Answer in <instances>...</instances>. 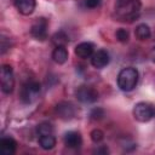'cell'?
<instances>
[{
  "instance_id": "1",
  "label": "cell",
  "mask_w": 155,
  "mask_h": 155,
  "mask_svg": "<svg viewBox=\"0 0 155 155\" xmlns=\"http://www.w3.org/2000/svg\"><path fill=\"white\" fill-rule=\"evenodd\" d=\"M140 0H119L115 5V16L121 22H133L140 15Z\"/></svg>"
},
{
  "instance_id": "2",
  "label": "cell",
  "mask_w": 155,
  "mask_h": 155,
  "mask_svg": "<svg viewBox=\"0 0 155 155\" xmlns=\"http://www.w3.org/2000/svg\"><path fill=\"white\" fill-rule=\"evenodd\" d=\"M138 79H139L138 70L133 67H127V68H124L122 70H120L116 81H117V86L121 91L130 92L137 86Z\"/></svg>"
},
{
  "instance_id": "3",
  "label": "cell",
  "mask_w": 155,
  "mask_h": 155,
  "mask_svg": "<svg viewBox=\"0 0 155 155\" xmlns=\"http://www.w3.org/2000/svg\"><path fill=\"white\" fill-rule=\"evenodd\" d=\"M41 91V85L36 80H30L23 84L21 92H19V98L23 104H31L33 102L36 101Z\"/></svg>"
},
{
  "instance_id": "4",
  "label": "cell",
  "mask_w": 155,
  "mask_h": 155,
  "mask_svg": "<svg viewBox=\"0 0 155 155\" xmlns=\"http://www.w3.org/2000/svg\"><path fill=\"white\" fill-rule=\"evenodd\" d=\"M155 115L154 107L148 102H139L133 108V116L139 122H148Z\"/></svg>"
},
{
  "instance_id": "5",
  "label": "cell",
  "mask_w": 155,
  "mask_h": 155,
  "mask_svg": "<svg viewBox=\"0 0 155 155\" xmlns=\"http://www.w3.org/2000/svg\"><path fill=\"white\" fill-rule=\"evenodd\" d=\"M0 79H1V91L6 94L12 93L15 88V75L13 69L8 64H2L0 70Z\"/></svg>"
},
{
  "instance_id": "6",
  "label": "cell",
  "mask_w": 155,
  "mask_h": 155,
  "mask_svg": "<svg viewBox=\"0 0 155 155\" xmlns=\"http://www.w3.org/2000/svg\"><path fill=\"white\" fill-rule=\"evenodd\" d=\"M75 96H76L79 102H81L84 104H91L98 99L99 94H98V91L96 88H93L92 86L82 85L76 90Z\"/></svg>"
},
{
  "instance_id": "7",
  "label": "cell",
  "mask_w": 155,
  "mask_h": 155,
  "mask_svg": "<svg viewBox=\"0 0 155 155\" xmlns=\"http://www.w3.org/2000/svg\"><path fill=\"white\" fill-rule=\"evenodd\" d=\"M47 28H48V21L45 17H39L31 24L30 34L36 40L44 41L45 39H47Z\"/></svg>"
},
{
  "instance_id": "8",
  "label": "cell",
  "mask_w": 155,
  "mask_h": 155,
  "mask_svg": "<svg viewBox=\"0 0 155 155\" xmlns=\"http://www.w3.org/2000/svg\"><path fill=\"white\" fill-rule=\"evenodd\" d=\"M56 114L58 115L59 119L62 120H70L75 116V107L71 102H67V101H62L59 102L56 108H54Z\"/></svg>"
},
{
  "instance_id": "9",
  "label": "cell",
  "mask_w": 155,
  "mask_h": 155,
  "mask_svg": "<svg viewBox=\"0 0 155 155\" xmlns=\"http://www.w3.org/2000/svg\"><path fill=\"white\" fill-rule=\"evenodd\" d=\"M108 63H109V53L105 50H97L96 52H93L91 57V64L94 68L102 69L107 67Z\"/></svg>"
},
{
  "instance_id": "10",
  "label": "cell",
  "mask_w": 155,
  "mask_h": 155,
  "mask_svg": "<svg viewBox=\"0 0 155 155\" xmlns=\"http://www.w3.org/2000/svg\"><path fill=\"white\" fill-rule=\"evenodd\" d=\"M63 142H64V145L68 147V148H71V149H76V148H80L81 144H82V137L80 134V132L78 131H69L64 134V138H63Z\"/></svg>"
},
{
  "instance_id": "11",
  "label": "cell",
  "mask_w": 155,
  "mask_h": 155,
  "mask_svg": "<svg viewBox=\"0 0 155 155\" xmlns=\"http://www.w3.org/2000/svg\"><path fill=\"white\" fill-rule=\"evenodd\" d=\"M93 51H94V45L92 42H88V41L80 42L75 47V54L81 59L91 58L93 54Z\"/></svg>"
},
{
  "instance_id": "12",
  "label": "cell",
  "mask_w": 155,
  "mask_h": 155,
  "mask_svg": "<svg viewBox=\"0 0 155 155\" xmlns=\"http://www.w3.org/2000/svg\"><path fill=\"white\" fill-rule=\"evenodd\" d=\"M15 6L19 13H22L23 16H29L34 12L36 7V1L35 0H15Z\"/></svg>"
},
{
  "instance_id": "13",
  "label": "cell",
  "mask_w": 155,
  "mask_h": 155,
  "mask_svg": "<svg viewBox=\"0 0 155 155\" xmlns=\"http://www.w3.org/2000/svg\"><path fill=\"white\" fill-rule=\"evenodd\" d=\"M17 148V142L12 137H2L0 140V153L2 155L15 154Z\"/></svg>"
},
{
  "instance_id": "14",
  "label": "cell",
  "mask_w": 155,
  "mask_h": 155,
  "mask_svg": "<svg viewBox=\"0 0 155 155\" xmlns=\"http://www.w3.org/2000/svg\"><path fill=\"white\" fill-rule=\"evenodd\" d=\"M52 59L58 63V64H63L67 62L68 59V50L65 46H56V48L52 52Z\"/></svg>"
},
{
  "instance_id": "15",
  "label": "cell",
  "mask_w": 155,
  "mask_h": 155,
  "mask_svg": "<svg viewBox=\"0 0 155 155\" xmlns=\"http://www.w3.org/2000/svg\"><path fill=\"white\" fill-rule=\"evenodd\" d=\"M39 144L44 150H51L56 145V137L53 136V133L39 136Z\"/></svg>"
},
{
  "instance_id": "16",
  "label": "cell",
  "mask_w": 155,
  "mask_h": 155,
  "mask_svg": "<svg viewBox=\"0 0 155 155\" xmlns=\"http://www.w3.org/2000/svg\"><path fill=\"white\" fill-rule=\"evenodd\" d=\"M134 34H136V38L139 39V40H148L151 35V30H150L148 24L142 23V24H138L136 27Z\"/></svg>"
},
{
  "instance_id": "17",
  "label": "cell",
  "mask_w": 155,
  "mask_h": 155,
  "mask_svg": "<svg viewBox=\"0 0 155 155\" xmlns=\"http://www.w3.org/2000/svg\"><path fill=\"white\" fill-rule=\"evenodd\" d=\"M36 132L39 136H42V134H51L53 133V126L47 122V121H44V122H40L36 127Z\"/></svg>"
},
{
  "instance_id": "18",
  "label": "cell",
  "mask_w": 155,
  "mask_h": 155,
  "mask_svg": "<svg viewBox=\"0 0 155 155\" xmlns=\"http://www.w3.org/2000/svg\"><path fill=\"white\" fill-rule=\"evenodd\" d=\"M52 42L56 46H65L68 44V36L64 31H58L52 36Z\"/></svg>"
},
{
  "instance_id": "19",
  "label": "cell",
  "mask_w": 155,
  "mask_h": 155,
  "mask_svg": "<svg viewBox=\"0 0 155 155\" xmlns=\"http://www.w3.org/2000/svg\"><path fill=\"white\" fill-rule=\"evenodd\" d=\"M115 36H116V39H117L120 42H127L128 39H130V34H128V31H127L126 29H124V28L117 29L116 33H115Z\"/></svg>"
},
{
  "instance_id": "20",
  "label": "cell",
  "mask_w": 155,
  "mask_h": 155,
  "mask_svg": "<svg viewBox=\"0 0 155 155\" xmlns=\"http://www.w3.org/2000/svg\"><path fill=\"white\" fill-rule=\"evenodd\" d=\"M90 136H91L92 142H94V143H99V142H102L103 138H104V133H103V131H101V130H98V128L93 130V131L90 133Z\"/></svg>"
},
{
  "instance_id": "21",
  "label": "cell",
  "mask_w": 155,
  "mask_h": 155,
  "mask_svg": "<svg viewBox=\"0 0 155 155\" xmlns=\"http://www.w3.org/2000/svg\"><path fill=\"white\" fill-rule=\"evenodd\" d=\"M90 116H91L92 120H101L104 116V110L101 109V108H94V109L91 110Z\"/></svg>"
},
{
  "instance_id": "22",
  "label": "cell",
  "mask_w": 155,
  "mask_h": 155,
  "mask_svg": "<svg viewBox=\"0 0 155 155\" xmlns=\"http://www.w3.org/2000/svg\"><path fill=\"white\" fill-rule=\"evenodd\" d=\"M101 0H85V6L88 8H96L101 6Z\"/></svg>"
},
{
  "instance_id": "23",
  "label": "cell",
  "mask_w": 155,
  "mask_h": 155,
  "mask_svg": "<svg viewBox=\"0 0 155 155\" xmlns=\"http://www.w3.org/2000/svg\"><path fill=\"white\" fill-rule=\"evenodd\" d=\"M96 153H97V154H108L109 150H108L107 147H101V148H98V149L96 150Z\"/></svg>"
},
{
  "instance_id": "24",
  "label": "cell",
  "mask_w": 155,
  "mask_h": 155,
  "mask_svg": "<svg viewBox=\"0 0 155 155\" xmlns=\"http://www.w3.org/2000/svg\"><path fill=\"white\" fill-rule=\"evenodd\" d=\"M149 56H150L151 62H153V63H155V46L151 48V51H150V54H149Z\"/></svg>"
}]
</instances>
